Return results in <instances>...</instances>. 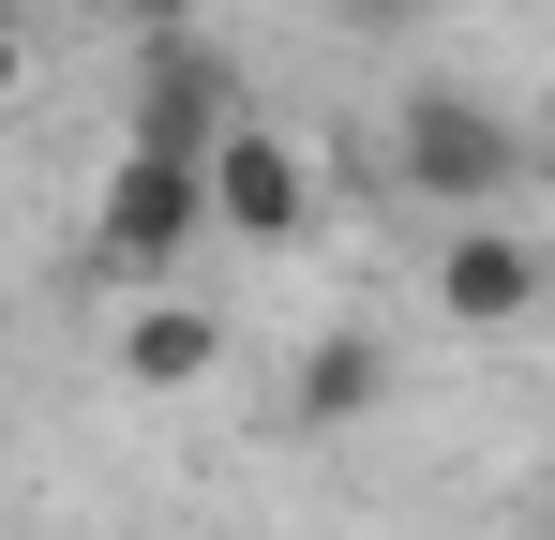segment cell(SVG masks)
<instances>
[{"label": "cell", "instance_id": "obj_1", "mask_svg": "<svg viewBox=\"0 0 555 540\" xmlns=\"http://www.w3.org/2000/svg\"><path fill=\"white\" fill-rule=\"evenodd\" d=\"M195 241H225V210H210V166L195 151H120L91 195V270L120 300H151V285H181Z\"/></svg>", "mask_w": 555, "mask_h": 540}, {"label": "cell", "instance_id": "obj_2", "mask_svg": "<svg viewBox=\"0 0 555 540\" xmlns=\"http://www.w3.org/2000/svg\"><path fill=\"white\" fill-rule=\"evenodd\" d=\"M390 166H405V195H436V210H511V180H526V120L511 105H480V90H405L390 105Z\"/></svg>", "mask_w": 555, "mask_h": 540}, {"label": "cell", "instance_id": "obj_3", "mask_svg": "<svg viewBox=\"0 0 555 540\" xmlns=\"http://www.w3.org/2000/svg\"><path fill=\"white\" fill-rule=\"evenodd\" d=\"M241 120H256V105H241V76H225V61H210V46H135V105H120V151H195V166H210V151H225V136H241Z\"/></svg>", "mask_w": 555, "mask_h": 540}, {"label": "cell", "instance_id": "obj_4", "mask_svg": "<svg viewBox=\"0 0 555 540\" xmlns=\"http://www.w3.org/2000/svg\"><path fill=\"white\" fill-rule=\"evenodd\" d=\"M541 285H555V256L511 226V210H465L451 241H436V316H451V331H511V316H541Z\"/></svg>", "mask_w": 555, "mask_h": 540}, {"label": "cell", "instance_id": "obj_5", "mask_svg": "<svg viewBox=\"0 0 555 540\" xmlns=\"http://www.w3.org/2000/svg\"><path fill=\"white\" fill-rule=\"evenodd\" d=\"M210 210H225V241H241V256H285V241L315 226V166H300V136L241 120V136L210 151Z\"/></svg>", "mask_w": 555, "mask_h": 540}, {"label": "cell", "instance_id": "obj_6", "mask_svg": "<svg viewBox=\"0 0 555 540\" xmlns=\"http://www.w3.org/2000/svg\"><path fill=\"white\" fill-rule=\"evenodd\" d=\"M210 360H225V316L181 300V285H151V300L120 316V390H195Z\"/></svg>", "mask_w": 555, "mask_h": 540}, {"label": "cell", "instance_id": "obj_7", "mask_svg": "<svg viewBox=\"0 0 555 540\" xmlns=\"http://www.w3.org/2000/svg\"><path fill=\"white\" fill-rule=\"evenodd\" d=\"M375 406H390V346H375L361 316H346V331H315V346H300V390H285V421L346 436V421H375Z\"/></svg>", "mask_w": 555, "mask_h": 540}, {"label": "cell", "instance_id": "obj_8", "mask_svg": "<svg viewBox=\"0 0 555 540\" xmlns=\"http://www.w3.org/2000/svg\"><path fill=\"white\" fill-rule=\"evenodd\" d=\"M76 15H105L120 46H181V30H195V0H76Z\"/></svg>", "mask_w": 555, "mask_h": 540}, {"label": "cell", "instance_id": "obj_9", "mask_svg": "<svg viewBox=\"0 0 555 540\" xmlns=\"http://www.w3.org/2000/svg\"><path fill=\"white\" fill-rule=\"evenodd\" d=\"M375 15H390V0H375Z\"/></svg>", "mask_w": 555, "mask_h": 540}]
</instances>
